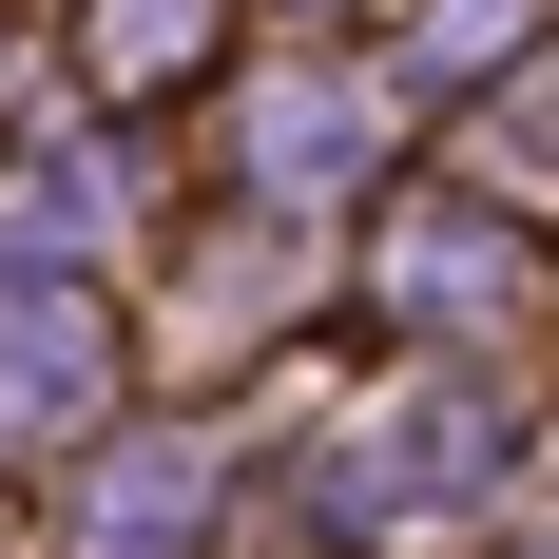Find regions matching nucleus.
Instances as JSON below:
<instances>
[{
  "instance_id": "39448f33",
  "label": "nucleus",
  "mask_w": 559,
  "mask_h": 559,
  "mask_svg": "<svg viewBox=\"0 0 559 559\" xmlns=\"http://www.w3.org/2000/svg\"><path fill=\"white\" fill-rule=\"evenodd\" d=\"M174 58H193V0H116L97 20V78H174Z\"/></svg>"
},
{
  "instance_id": "f257e3e1",
  "label": "nucleus",
  "mask_w": 559,
  "mask_h": 559,
  "mask_svg": "<svg viewBox=\"0 0 559 559\" xmlns=\"http://www.w3.org/2000/svg\"><path fill=\"white\" fill-rule=\"evenodd\" d=\"M463 483H483V405H405V425H367L347 444V521H463Z\"/></svg>"
},
{
  "instance_id": "7ed1b4c3",
  "label": "nucleus",
  "mask_w": 559,
  "mask_h": 559,
  "mask_svg": "<svg viewBox=\"0 0 559 559\" xmlns=\"http://www.w3.org/2000/svg\"><path fill=\"white\" fill-rule=\"evenodd\" d=\"M0 405H39V425L78 405V309H58V289H39V309H0Z\"/></svg>"
},
{
  "instance_id": "f03ea898",
  "label": "nucleus",
  "mask_w": 559,
  "mask_h": 559,
  "mask_svg": "<svg viewBox=\"0 0 559 559\" xmlns=\"http://www.w3.org/2000/svg\"><path fill=\"white\" fill-rule=\"evenodd\" d=\"M251 155H271V193H329V174L367 155V116H347V97H271V116H251Z\"/></svg>"
},
{
  "instance_id": "20e7f679",
  "label": "nucleus",
  "mask_w": 559,
  "mask_h": 559,
  "mask_svg": "<svg viewBox=\"0 0 559 559\" xmlns=\"http://www.w3.org/2000/svg\"><path fill=\"white\" fill-rule=\"evenodd\" d=\"M193 540V463H116V502H97V559H155Z\"/></svg>"
}]
</instances>
